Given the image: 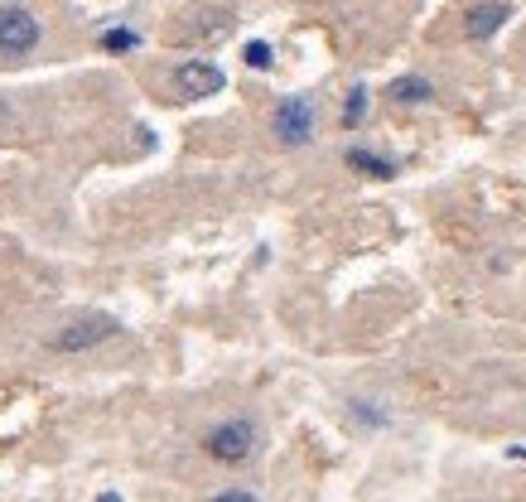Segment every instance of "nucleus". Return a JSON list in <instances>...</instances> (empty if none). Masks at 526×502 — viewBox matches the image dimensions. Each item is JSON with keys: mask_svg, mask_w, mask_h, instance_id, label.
<instances>
[{"mask_svg": "<svg viewBox=\"0 0 526 502\" xmlns=\"http://www.w3.org/2000/svg\"><path fill=\"white\" fill-rule=\"evenodd\" d=\"M507 20H512V10H507L502 0H483V5H473V10H469L464 34H469V39H493V34H498Z\"/></svg>", "mask_w": 526, "mask_h": 502, "instance_id": "6", "label": "nucleus"}, {"mask_svg": "<svg viewBox=\"0 0 526 502\" xmlns=\"http://www.w3.org/2000/svg\"><path fill=\"white\" fill-rule=\"evenodd\" d=\"M136 29H107L102 34V49H111V54H126V49H136Z\"/></svg>", "mask_w": 526, "mask_h": 502, "instance_id": "10", "label": "nucleus"}, {"mask_svg": "<svg viewBox=\"0 0 526 502\" xmlns=\"http://www.w3.org/2000/svg\"><path fill=\"white\" fill-rule=\"evenodd\" d=\"M391 97L406 102V107H416V102H430V97H435V87L425 83V78H396V83H391Z\"/></svg>", "mask_w": 526, "mask_h": 502, "instance_id": "8", "label": "nucleus"}, {"mask_svg": "<svg viewBox=\"0 0 526 502\" xmlns=\"http://www.w3.org/2000/svg\"><path fill=\"white\" fill-rule=\"evenodd\" d=\"M348 165L358 169V174H372V179H391L396 165H391L387 155H377V150H367V145H353L348 150Z\"/></svg>", "mask_w": 526, "mask_h": 502, "instance_id": "7", "label": "nucleus"}, {"mask_svg": "<svg viewBox=\"0 0 526 502\" xmlns=\"http://www.w3.org/2000/svg\"><path fill=\"white\" fill-rule=\"evenodd\" d=\"M362 116H367V87H353L343 102V126H358Z\"/></svg>", "mask_w": 526, "mask_h": 502, "instance_id": "9", "label": "nucleus"}, {"mask_svg": "<svg viewBox=\"0 0 526 502\" xmlns=\"http://www.w3.org/2000/svg\"><path fill=\"white\" fill-rule=\"evenodd\" d=\"M247 63H251V68H271V44H266V39H251V44H247Z\"/></svg>", "mask_w": 526, "mask_h": 502, "instance_id": "11", "label": "nucleus"}, {"mask_svg": "<svg viewBox=\"0 0 526 502\" xmlns=\"http://www.w3.org/2000/svg\"><path fill=\"white\" fill-rule=\"evenodd\" d=\"M97 502H121V493H102V498H97Z\"/></svg>", "mask_w": 526, "mask_h": 502, "instance_id": "13", "label": "nucleus"}, {"mask_svg": "<svg viewBox=\"0 0 526 502\" xmlns=\"http://www.w3.org/2000/svg\"><path fill=\"white\" fill-rule=\"evenodd\" d=\"M116 334V319L111 314H92V319H78V324H68L63 334L49 338V348L54 353H83V348H92V343H102V338Z\"/></svg>", "mask_w": 526, "mask_h": 502, "instance_id": "3", "label": "nucleus"}, {"mask_svg": "<svg viewBox=\"0 0 526 502\" xmlns=\"http://www.w3.org/2000/svg\"><path fill=\"white\" fill-rule=\"evenodd\" d=\"M39 44V20L25 5H0V54H29Z\"/></svg>", "mask_w": 526, "mask_h": 502, "instance_id": "2", "label": "nucleus"}, {"mask_svg": "<svg viewBox=\"0 0 526 502\" xmlns=\"http://www.w3.org/2000/svg\"><path fill=\"white\" fill-rule=\"evenodd\" d=\"M203 449H208L218 464H242V459H251V449H256V425H251V420H222V425L208 430Z\"/></svg>", "mask_w": 526, "mask_h": 502, "instance_id": "1", "label": "nucleus"}, {"mask_svg": "<svg viewBox=\"0 0 526 502\" xmlns=\"http://www.w3.org/2000/svg\"><path fill=\"white\" fill-rule=\"evenodd\" d=\"M174 87H179L184 97H213V92L227 87V78H222L218 63L194 58V63H179V68H174Z\"/></svg>", "mask_w": 526, "mask_h": 502, "instance_id": "5", "label": "nucleus"}, {"mask_svg": "<svg viewBox=\"0 0 526 502\" xmlns=\"http://www.w3.org/2000/svg\"><path fill=\"white\" fill-rule=\"evenodd\" d=\"M276 136L285 145H305L314 136V102L309 97H285L276 107Z\"/></svg>", "mask_w": 526, "mask_h": 502, "instance_id": "4", "label": "nucleus"}, {"mask_svg": "<svg viewBox=\"0 0 526 502\" xmlns=\"http://www.w3.org/2000/svg\"><path fill=\"white\" fill-rule=\"evenodd\" d=\"M213 502H261V498H251V493H242V488H232V493H218Z\"/></svg>", "mask_w": 526, "mask_h": 502, "instance_id": "12", "label": "nucleus"}]
</instances>
